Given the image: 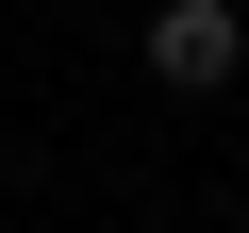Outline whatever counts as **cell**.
I'll return each mask as SVG.
<instances>
[{
	"instance_id": "cell-1",
	"label": "cell",
	"mask_w": 249,
	"mask_h": 233,
	"mask_svg": "<svg viewBox=\"0 0 249 233\" xmlns=\"http://www.w3.org/2000/svg\"><path fill=\"white\" fill-rule=\"evenodd\" d=\"M249 67V17H232V0H166V17H150V83H183V100H216Z\"/></svg>"
}]
</instances>
